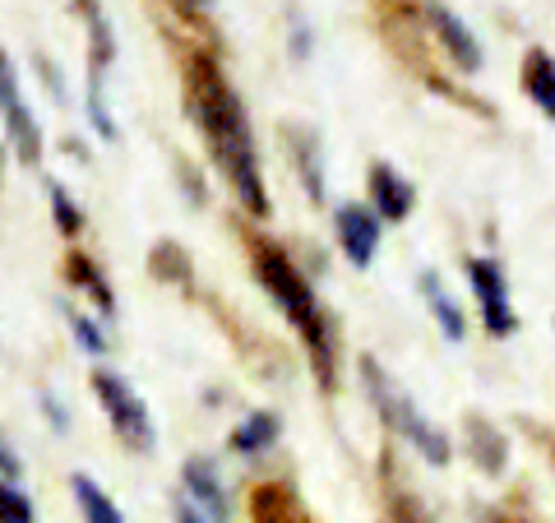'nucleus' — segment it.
<instances>
[{
    "instance_id": "10",
    "label": "nucleus",
    "mask_w": 555,
    "mask_h": 523,
    "mask_svg": "<svg viewBox=\"0 0 555 523\" xmlns=\"http://www.w3.org/2000/svg\"><path fill=\"white\" fill-rule=\"evenodd\" d=\"M246 514L250 523H315V514L306 510V500L287 482H259L250 492Z\"/></svg>"
},
{
    "instance_id": "16",
    "label": "nucleus",
    "mask_w": 555,
    "mask_h": 523,
    "mask_svg": "<svg viewBox=\"0 0 555 523\" xmlns=\"http://www.w3.org/2000/svg\"><path fill=\"white\" fill-rule=\"evenodd\" d=\"M287 144H292V163H297V177L306 186V195L324 204V163H320V139L301 130V126H292L287 130Z\"/></svg>"
},
{
    "instance_id": "30",
    "label": "nucleus",
    "mask_w": 555,
    "mask_h": 523,
    "mask_svg": "<svg viewBox=\"0 0 555 523\" xmlns=\"http://www.w3.org/2000/svg\"><path fill=\"white\" fill-rule=\"evenodd\" d=\"M61 149L69 153V158H75V163H89V144H83V139H75V135H69V139H61Z\"/></svg>"
},
{
    "instance_id": "26",
    "label": "nucleus",
    "mask_w": 555,
    "mask_h": 523,
    "mask_svg": "<svg viewBox=\"0 0 555 523\" xmlns=\"http://www.w3.org/2000/svg\"><path fill=\"white\" fill-rule=\"evenodd\" d=\"M33 65H38V69H42V79H47V93H51V98H56V102H65L69 93H65V84H61V69H51V61L42 56V51H38V56H33Z\"/></svg>"
},
{
    "instance_id": "9",
    "label": "nucleus",
    "mask_w": 555,
    "mask_h": 523,
    "mask_svg": "<svg viewBox=\"0 0 555 523\" xmlns=\"http://www.w3.org/2000/svg\"><path fill=\"white\" fill-rule=\"evenodd\" d=\"M422 20L436 28V38L444 42L449 61H454L463 75H477V69H481V47H477V38H473V28H467L449 5H426Z\"/></svg>"
},
{
    "instance_id": "8",
    "label": "nucleus",
    "mask_w": 555,
    "mask_h": 523,
    "mask_svg": "<svg viewBox=\"0 0 555 523\" xmlns=\"http://www.w3.org/2000/svg\"><path fill=\"white\" fill-rule=\"evenodd\" d=\"M366 190H371V208L379 214V222H403L412 208H416L412 181H408L398 167H389V163H375V167H371Z\"/></svg>"
},
{
    "instance_id": "11",
    "label": "nucleus",
    "mask_w": 555,
    "mask_h": 523,
    "mask_svg": "<svg viewBox=\"0 0 555 523\" xmlns=\"http://www.w3.org/2000/svg\"><path fill=\"white\" fill-rule=\"evenodd\" d=\"M463 445H467V455H473V463L481 468V473H505V463H509V445H505V435H500V426H491L486 417H463Z\"/></svg>"
},
{
    "instance_id": "1",
    "label": "nucleus",
    "mask_w": 555,
    "mask_h": 523,
    "mask_svg": "<svg viewBox=\"0 0 555 523\" xmlns=\"http://www.w3.org/2000/svg\"><path fill=\"white\" fill-rule=\"evenodd\" d=\"M185 112L199 126V135L208 139V153H214L218 171L236 190V200L246 204L255 218H269V190H264V177H259L250 116L241 107L228 75H222V65L208 56V51H195V56L185 61Z\"/></svg>"
},
{
    "instance_id": "23",
    "label": "nucleus",
    "mask_w": 555,
    "mask_h": 523,
    "mask_svg": "<svg viewBox=\"0 0 555 523\" xmlns=\"http://www.w3.org/2000/svg\"><path fill=\"white\" fill-rule=\"evenodd\" d=\"M0 523H38L28 492H20L14 482H0Z\"/></svg>"
},
{
    "instance_id": "22",
    "label": "nucleus",
    "mask_w": 555,
    "mask_h": 523,
    "mask_svg": "<svg viewBox=\"0 0 555 523\" xmlns=\"http://www.w3.org/2000/svg\"><path fill=\"white\" fill-rule=\"evenodd\" d=\"M65 320H69V334H75V343H79L89 357H102V353L112 347V343H107V334H102V324H98V320H89L83 310H69V306H65Z\"/></svg>"
},
{
    "instance_id": "28",
    "label": "nucleus",
    "mask_w": 555,
    "mask_h": 523,
    "mask_svg": "<svg viewBox=\"0 0 555 523\" xmlns=\"http://www.w3.org/2000/svg\"><path fill=\"white\" fill-rule=\"evenodd\" d=\"M171 514H177V523H208V519L199 514V505L190 500L185 492H177V496H171Z\"/></svg>"
},
{
    "instance_id": "5",
    "label": "nucleus",
    "mask_w": 555,
    "mask_h": 523,
    "mask_svg": "<svg viewBox=\"0 0 555 523\" xmlns=\"http://www.w3.org/2000/svg\"><path fill=\"white\" fill-rule=\"evenodd\" d=\"M467 283L477 292V306H481V320H486V334L495 339H509L518 320H514V306H509V283H505V269L495 265V259H481L473 255L467 259Z\"/></svg>"
},
{
    "instance_id": "7",
    "label": "nucleus",
    "mask_w": 555,
    "mask_h": 523,
    "mask_svg": "<svg viewBox=\"0 0 555 523\" xmlns=\"http://www.w3.org/2000/svg\"><path fill=\"white\" fill-rule=\"evenodd\" d=\"M181 492L199 505V514L208 523H232V492L222 486V473H218L214 459L190 455L181 463Z\"/></svg>"
},
{
    "instance_id": "17",
    "label": "nucleus",
    "mask_w": 555,
    "mask_h": 523,
    "mask_svg": "<svg viewBox=\"0 0 555 523\" xmlns=\"http://www.w3.org/2000/svg\"><path fill=\"white\" fill-rule=\"evenodd\" d=\"M5 130H10V144H14V153H20V163L24 167H38L42 163V149H47V135L38 126V116H33L28 98L14 112H5Z\"/></svg>"
},
{
    "instance_id": "2",
    "label": "nucleus",
    "mask_w": 555,
    "mask_h": 523,
    "mask_svg": "<svg viewBox=\"0 0 555 523\" xmlns=\"http://www.w3.org/2000/svg\"><path fill=\"white\" fill-rule=\"evenodd\" d=\"M250 269L259 278V288H264L278 310L287 316V324L301 334L306 353H310V366H315V380L324 390L338 385V347H334V324H328L324 306L315 288L306 283V273L292 265V255L278 246V241H264V237H250Z\"/></svg>"
},
{
    "instance_id": "21",
    "label": "nucleus",
    "mask_w": 555,
    "mask_h": 523,
    "mask_svg": "<svg viewBox=\"0 0 555 523\" xmlns=\"http://www.w3.org/2000/svg\"><path fill=\"white\" fill-rule=\"evenodd\" d=\"M89 120H93V135L116 144L120 130H116V116L107 107V84H102V69H89Z\"/></svg>"
},
{
    "instance_id": "14",
    "label": "nucleus",
    "mask_w": 555,
    "mask_h": 523,
    "mask_svg": "<svg viewBox=\"0 0 555 523\" xmlns=\"http://www.w3.org/2000/svg\"><path fill=\"white\" fill-rule=\"evenodd\" d=\"M65 278H69V283H75L79 292H89V296H93V306H98L107 320L116 316V292H112V283H107V273L93 265V255L69 251V255H65Z\"/></svg>"
},
{
    "instance_id": "13",
    "label": "nucleus",
    "mask_w": 555,
    "mask_h": 523,
    "mask_svg": "<svg viewBox=\"0 0 555 523\" xmlns=\"http://www.w3.org/2000/svg\"><path fill=\"white\" fill-rule=\"evenodd\" d=\"M416 288H422L426 306H430V316H436V324H440V334H444L449 343H463V339H467L463 306L454 302V296H449V288L440 283V273H436V269H426L422 278H416Z\"/></svg>"
},
{
    "instance_id": "19",
    "label": "nucleus",
    "mask_w": 555,
    "mask_h": 523,
    "mask_svg": "<svg viewBox=\"0 0 555 523\" xmlns=\"http://www.w3.org/2000/svg\"><path fill=\"white\" fill-rule=\"evenodd\" d=\"M69 492H75V505H79L83 523H126V514L116 510V500L102 492V486H98L89 473H75V477H69Z\"/></svg>"
},
{
    "instance_id": "31",
    "label": "nucleus",
    "mask_w": 555,
    "mask_h": 523,
    "mask_svg": "<svg viewBox=\"0 0 555 523\" xmlns=\"http://www.w3.org/2000/svg\"><path fill=\"white\" fill-rule=\"evenodd\" d=\"M306 51H310V33H306V24L297 20V33H292V56H297V61H301V56H306Z\"/></svg>"
},
{
    "instance_id": "29",
    "label": "nucleus",
    "mask_w": 555,
    "mask_h": 523,
    "mask_svg": "<svg viewBox=\"0 0 555 523\" xmlns=\"http://www.w3.org/2000/svg\"><path fill=\"white\" fill-rule=\"evenodd\" d=\"M393 523H426V519L408 496H393Z\"/></svg>"
},
{
    "instance_id": "25",
    "label": "nucleus",
    "mask_w": 555,
    "mask_h": 523,
    "mask_svg": "<svg viewBox=\"0 0 555 523\" xmlns=\"http://www.w3.org/2000/svg\"><path fill=\"white\" fill-rule=\"evenodd\" d=\"M38 404H42V412H47L51 431H56V435H65V431H69V412H65V404H61V398L51 394V390H42V394H38Z\"/></svg>"
},
{
    "instance_id": "18",
    "label": "nucleus",
    "mask_w": 555,
    "mask_h": 523,
    "mask_svg": "<svg viewBox=\"0 0 555 523\" xmlns=\"http://www.w3.org/2000/svg\"><path fill=\"white\" fill-rule=\"evenodd\" d=\"M149 273L158 278L167 288H190V278H195V259L181 241H153L149 246Z\"/></svg>"
},
{
    "instance_id": "6",
    "label": "nucleus",
    "mask_w": 555,
    "mask_h": 523,
    "mask_svg": "<svg viewBox=\"0 0 555 523\" xmlns=\"http://www.w3.org/2000/svg\"><path fill=\"white\" fill-rule=\"evenodd\" d=\"M334 232H338V246L343 255L352 259V269H371V259L379 251V237H385V222L371 204H357L347 200L334 208Z\"/></svg>"
},
{
    "instance_id": "15",
    "label": "nucleus",
    "mask_w": 555,
    "mask_h": 523,
    "mask_svg": "<svg viewBox=\"0 0 555 523\" xmlns=\"http://www.w3.org/2000/svg\"><path fill=\"white\" fill-rule=\"evenodd\" d=\"M524 93L537 102V112L555 120V56L542 47H528L524 56Z\"/></svg>"
},
{
    "instance_id": "3",
    "label": "nucleus",
    "mask_w": 555,
    "mask_h": 523,
    "mask_svg": "<svg viewBox=\"0 0 555 523\" xmlns=\"http://www.w3.org/2000/svg\"><path fill=\"white\" fill-rule=\"evenodd\" d=\"M357 371H361V385H366V394H371V404H375V412L385 417V426L389 431H398L403 441L416 449V455H426V463H436V468H444L449 463V455H454V445H449V435L440 431V426H430L422 412H416V404L393 385V380L379 371V361L375 357H361L357 361Z\"/></svg>"
},
{
    "instance_id": "27",
    "label": "nucleus",
    "mask_w": 555,
    "mask_h": 523,
    "mask_svg": "<svg viewBox=\"0 0 555 523\" xmlns=\"http://www.w3.org/2000/svg\"><path fill=\"white\" fill-rule=\"evenodd\" d=\"M177 177H181V181H185V190H190V204H195V208H199V204H204L208 195H204V181L195 177V167H190L185 158H177Z\"/></svg>"
},
{
    "instance_id": "4",
    "label": "nucleus",
    "mask_w": 555,
    "mask_h": 523,
    "mask_svg": "<svg viewBox=\"0 0 555 523\" xmlns=\"http://www.w3.org/2000/svg\"><path fill=\"white\" fill-rule=\"evenodd\" d=\"M93 394L102 412H107L112 431L120 435V445H130L134 455H153V445H158V431H153V417H149V404L130 390L126 375H116L112 366H93Z\"/></svg>"
},
{
    "instance_id": "12",
    "label": "nucleus",
    "mask_w": 555,
    "mask_h": 523,
    "mask_svg": "<svg viewBox=\"0 0 555 523\" xmlns=\"http://www.w3.org/2000/svg\"><path fill=\"white\" fill-rule=\"evenodd\" d=\"M278 435H283V417L278 412H250V417H241V426L228 435V449L241 459H259L278 445Z\"/></svg>"
},
{
    "instance_id": "20",
    "label": "nucleus",
    "mask_w": 555,
    "mask_h": 523,
    "mask_svg": "<svg viewBox=\"0 0 555 523\" xmlns=\"http://www.w3.org/2000/svg\"><path fill=\"white\" fill-rule=\"evenodd\" d=\"M47 204H51V218H56V232H61L65 241H75L89 218H83V208L75 204V195H69V190H65L56 177H47Z\"/></svg>"
},
{
    "instance_id": "24",
    "label": "nucleus",
    "mask_w": 555,
    "mask_h": 523,
    "mask_svg": "<svg viewBox=\"0 0 555 523\" xmlns=\"http://www.w3.org/2000/svg\"><path fill=\"white\" fill-rule=\"evenodd\" d=\"M0 482H14V486L24 482V459L14 455V445L5 441V435H0Z\"/></svg>"
}]
</instances>
